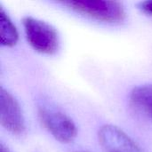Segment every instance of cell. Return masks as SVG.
Wrapping results in <instances>:
<instances>
[{
    "mask_svg": "<svg viewBox=\"0 0 152 152\" xmlns=\"http://www.w3.org/2000/svg\"><path fill=\"white\" fill-rule=\"evenodd\" d=\"M74 152H89L88 151H76Z\"/></svg>",
    "mask_w": 152,
    "mask_h": 152,
    "instance_id": "30bf717a",
    "label": "cell"
},
{
    "mask_svg": "<svg viewBox=\"0 0 152 152\" xmlns=\"http://www.w3.org/2000/svg\"><path fill=\"white\" fill-rule=\"evenodd\" d=\"M37 111L44 126L57 141L69 143L76 138V125L65 113L46 102L38 103Z\"/></svg>",
    "mask_w": 152,
    "mask_h": 152,
    "instance_id": "6da1fadb",
    "label": "cell"
},
{
    "mask_svg": "<svg viewBox=\"0 0 152 152\" xmlns=\"http://www.w3.org/2000/svg\"><path fill=\"white\" fill-rule=\"evenodd\" d=\"M98 140L104 152H143L130 136L112 125L99 129Z\"/></svg>",
    "mask_w": 152,
    "mask_h": 152,
    "instance_id": "277c9868",
    "label": "cell"
},
{
    "mask_svg": "<svg viewBox=\"0 0 152 152\" xmlns=\"http://www.w3.org/2000/svg\"><path fill=\"white\" fill-rule=\"evenodd\" d=\"M0 152H11V151L8 150V148H7V147H5L3 143H1V144H0Z\"/></svg>",
    "mask_w": 152,
    "mask_h": 152,
    "instance_id": "9c48e42d",
    "label": "cell"
},
{
    "mask_svg": "<svg viewBox=\"0 0 152 152\" xmlns=\"http://www.w3.org/2000/svg\"><path fill=\"white\" fill-rule=\"evenodd\" d=\"M0 122L13 134H20L25 129L23 115L18 102L3 87L0 88Z\"/></svg>",
    "mask_w": 152,
    "mask_h": 152,
    "instance_id": "5b68a950",
    "label": "cell"
},
{
    "mask_svg": "<svg viewBox=\"0 0 152 152\" xmlns=\"http://www.w3.org/2000/svg\"><path fill=\"white\" fill-rule=\"evenodd\" d=\"M138 7L143 12L152 15V0H147V1L139 3Z\"/></svg>",
    "mask_w": 152,
    "mask_h": 152,
    "instance_id": "ba28073f",
    "label": "cell"
},
{
    "mask_svg": "<svg viewBox=\"0 0 152 152\" xmlns=\"http://www.w3.org/2000/svg\"><path fill=\"white\" fill-rule=\"evenodd\" d=\"M131 103L152 119V85L134 87L130 94Z\"/></svg>",
    "mask_w": 152,
    "mask_h": 152,
    "instance_id": "8992f818",
    "label": "cell"
},
{
    "mask_svg": "<svg viewBox=\"0 0 152 152\" xmlns=\"http://www.w3.org/2000/svg\"><path fill=\"white\" fill-rule=\"evenodd\" d=\"M22 24L29 45L37 52L53 54L59 48V35L49 23L30 16L23 18Z\"/></svg>",
    "mask_w": 152,
    "mask_h": 152,
    "instance_id": "7a4b0ae2",
    "label": "cell"
},
{
    "mask_svg": "<svg viewBox=\"0 0 152 152\" xmlns=\"http://www.w3.org/2000/svg\"><path fill=\"white\" fill-rule=\"evenodd\" d=\"M63 4L78 12L105 22H118L126 16L123 5L116 1L69 0Z\"/></svg>",
    "mask_w": 152,
    "mask_h": 152,
    "instance_id": "3957f363",
    "label": "cell"
},
{
    "mask_svg": "<svg viewBox=\"0 0 152 152\" xmlns=\"http://www.w3.org/2000/svg\"><path fill=\"white\" fill-rule=\"evenodd\" d=\"M18 31L3 7L0 6V42L4 46H13L18 41Z\"/></svg>",
    "mask_w": 152,
    "mask_h": 152,
    "instance_id": "52a82bcc",
    "label": "cell"
}]
</instances>
